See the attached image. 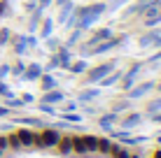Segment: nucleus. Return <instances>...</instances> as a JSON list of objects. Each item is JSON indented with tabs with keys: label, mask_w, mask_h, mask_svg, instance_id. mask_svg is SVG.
<instances>
[{
	"label": "nucleus",
	"mask_w": 161,
	"mask_h": 158,
	"mask_svg": "<svg viewBox=\"0 0 161 158\" xmlns=\"http://www.w3.org/2000/svg\"><path fill=\"white\" fill-rule=\"evenodd\" d=\"M105 9H108V3H103V0H98V3H89V5H75V28L80 30H91L93 23H98V19L105 14Z\"/></svg>",
	"instance_id": "f257e3e1"
},
{
	"label": "nucleus",
	"mask_w": 161,
	"mask_h": 158,
	"mask_svg": "<svg viewBox=\"0 0 161 158\" xmlns=\"http://www.w3.org/2000/svg\"><path fill=\"white\" fill-rule=\"evenodd\" d=\"M61 135H63V133H61L58 128H54L52 123L44 126V128H40V133L35 135V149H56Z\"/></svg>",
	"instance_id": "f03ea898"
},
{
	"label": "nucleus",
	"mask_w": 161,
	"mask_h": 158,
	"mask_svg": "<svg viewBox=\"0 0 161 158\" xmlns=\"http://www.w3.org/2000/svg\"><path fill=\"white\" fill-rule=\"evenodd\" d=\"M117 68V61H105V63H98V65H89V70L84 72V81L91 86H96L103 77H108L112 70Z\"/></svg>",
	"instance_id": "7ed1b4c3"
},
{
	"label": "nucleus",
	"mask_w": 161,
	"mask_h": 158,
	"mask_svg": "<svg viewBox=\"0 0 161 158\" xmlns=\"http://www.w3.org/2000/svg\"><path fill=\"white\" fill-rule=\"evenodd\" d=\"M142 70H145V61H133L129 68L124 70V74H121V81H119V91H129L133 84H138V79H140V74H142Z\"/></svg>",
	"instance_id": "20e7f679"
},
{
	"label": "nucleus",
	"mask_w": 161,
	"mask_h": 158,
	"mask_svg": "<svg viewBox=\"0 0 161 158\" xmlns=\"http://www.w3.org/2000/svg\"><path fill=\"white\" fill-rule=\"evenodd\" d=\"M157 89V81L154 79H145V81H138V84H133L129 91L124 93V98H129V100H140V98H147L152 91Z\"/></svg>",
	"instance_id": "39448f33"
},
{
	"label": "nucleus",
	"mask_w": 161,
	"mask_h": 158,
	"mask_svg": "<svg viewBox=\"0 0 161 158\" xmlns=\"http://www.w3.org/2000/svg\"><path fill=\"white\" fill-rule=\"evenodd\" d=\"M9 51L14 54L16 58L26 56V54H31L28 49V40H26V33H12V40H9Z\"/></svg>",
	"instance_id": "423d86ee"
},
{
	"label": "nucleus",
	"mask_w": 161,
	"mask_h": 158,
	"mask_svg": "<svg viewBox=\"0 0 161 158\" xmlns=\"http://www.w3.org/2000/svg\"><path fill=\"white\" fill-rule=\"evenodd\" d=\"M112 35H114L112 26H101V28H96V30H93L89 37H84V44H89V47H96V44L105 42L108 37H112Z\"/></svg>",
	"instance_id": "0eeeda50"
},
{
	"label": "nucleus",
	"mask_w": 161,
	"mask_h": 158,
	"mask_svg": "<svg viewBox=\"0 0 161 158\" xmlns=\"http://www.w3.org/2000/svg\"><path fill=\"white\" fill-rule=\"evenodd\" d=\"M142 119H145V116H142V112H126V116L124 119H121L119 116V123H117V126L119 128H124V130H131V133H133V130H136L138 126H140V123H142Z\"/></svg>",
	"instance_id": "6e6552de"
},
{
	"label": "nucleus",
	"mask_w": 161,
	"mask_h": 158,
	"mask_svg": "<svg viewBox=\"0 0 161 158\" xmlns=\"http://www.w3.org/2000/svg\"><path fill=\"white\" fill-rule=\"evenodd\" d=\"M52 54H54V58H56V63H58V70H68L70 63L75 61L73 49H68V47H63V44H61L56 51H52Z\"/></svg>",
	"instance_id": "1a4fd4ad"
},
{
	"label": "nucleus",
	"mask_w": 161,
	"mask_h": 158,
	"mask_svg": "<svg viewBox=\"0 0 161 158\" xmlns=\"http://www.w3.org/2000/svg\"><path fill=\"white\" fill-rule=\"evenodd\" d=\"M16 135H19L21 149H33V146H35V135H37V130H33V128H28V126H21V128H16Z\"/></svg>",
	"instance_id": "9d476101"
},
{
	"label": "nucleus",
	"mask_w": 161,
	"mask_h": 158,
	"mask_svg": "<svg viewBox=\"0 0 161 158\" xmlns=\"http://www.w3.org/2000/svg\"><path fill=\"white\" fill-rule=\"evenodd\" d=\"M54 30H56L54 16H47V14H44V19L40 21V26H37V33H35V35L40 37V40H47V37H52V35H54Z\"/></svg>",
	"instance_id": "9b49d317"
},
{
	"label": "nucleus",
	"mask_w": 161,
	"mask_h": 158,
	"mask_svg": "<svg viewBox=\"0 0 161 158\" xmlns=\"http://www.w3.org/2000/svg\"><path fill=\"white\" fill-rule=\"evenodd\" d=\"M159 35H161V28H147L140 37H138V47L140 49H152Z\"/></svg>",
	"instance_id": "f8f14e48"
},
{
	"label": "nucleus",
	"mask_w": 161,
	"mask_h": 158,
	"mask_svg": "<svg viewBox=\"0 0 161 158\" xmlns=\"http://www.w3.org/2000/svg\"><path fill=\"white\" fill-rule=\"evenodd\" d=\"M101 91H103V89H98V86H91V89H82L80 93H77L75 100L80 102V105H89V102H96L98 98H101Z\"/></svg>",
	"instance_id": "ddd939ff"
},
{
	"label": "nucleus",
	"mask_w": 161,
	"mask_h": 158,
	"mask_svg": "<svg viewBox=\"0 0 161 158\" xmlns=\"http://www.w3.org/2000/svg\"><path fill=\"white\" fill-rule=\"evenodd\" d=\"M42 63H26V70H24V74H21V79L19 81H37L42 77Z\"/></svg>",
	"instance_id": "4468645a"
},
{
	"label": "nucleus",
	"mask_w": 161,
	"mask_h": 158,
	"mask_svg": "<svg viewBox=\"0 0 161 158\" xmlns=\"http://www.w3.org/2000/svg\"><path fill=\"white\" fill-rule=\"evenodd\" d=\"M96 123H98V128H101V130H112V128L119 123V114H114V112H105V114H98Z\"/></svg>",
	"instance_id": "2eb2a0df"
},
{
	"label": "nucleus",
	"mask_w": 161,
	"mask_h": 158,
	"mask_svg": "<svg viewBox=\"0 0 161 158\" xmlns=\"http://www.w3.org/2000/svg\"><path fill=\"white\" fill-rule=\"evenodd\" d=\"M63 100H65V93H63L61 89H54V91H44V93L40 95V100H37V102H47V105L58 107Z\"/></svg>",
	"instance_id": "dca6fc26"
},
{
	"label": "nucleus",
	"mask_w": 161,
	"mask_h": 158,
	"mask_svg": "<svg viewBox=\"0 0 161 158\" xmlns=\"http://www.w3.org/2000/svg\"><path fill=\"white\" fill-rule=\"evenodd\" d=\"M37 84H40V93L54 91V89H58V77L54 72H42V77L37 79Z\"/></svg>",
	"instance_id": "f3484780"
},
{
	"label": "nucleus",
	"mask_w": 161,
	"mask_h": 158,
	"mask_svg": "<svg viewBox=\"0 0 161 158\" xmlns=\"http://www.w3.org/2000/svg\"><path fill=\"white\" fill-rule=\"evenodd\" d=\"M12 121L19 123V126H28V128H44V126H49L42 116H14Z\"/></svg>",
	"instance_id": "a211bd4d"
},
{
	"label": "nucleus",
	"mask_w": 161,
	"mask_h": 158,
	"mask_svg": "<svg viewBox=\"0 0 161 158\" xmlns=\"http://www.w3.org/2000/svg\"><path fill=\"white\" fill-rule=\"evenodd\" d=\"M121 74H124V70H119V68H114L112 72L108 74V77H103L101 81H98V89H110V86H117L119 81H121Z\"/></svg>",
	"instance_id": "6ab92c4d"
},
{
	"label": "nucleus",
	"mask_w": 161,
	"mask_h": 158,
	"mask_svg": "<svg viewBox=\"0 0 161 158\" xmlns=\"http://www.w3.org/2000/svg\"><path fill=\"white\" fill-rule=\"evenodd\" d=\"M73 9H75V3H73V0H68V3H63V5H61V7H58V14L54 16V23H56V26H63L65 21H68V16L73 14Z\"/></svg>",
	"instance_id": "aec40b11"
},
{
	"label": "nucleus",
	"mask_w": 161,
	"mask_h": 158,
	"mask_svg": "<svg viewBox=\"0 0 161 158\" xmlns=\"http://www.w3.org/2000/svg\"><path fill=\"white\" fill-rule=\"evenodd\" d=\"M44 12H47V9L35 7V9L28 14V33H37V26H40V21L44 19Z\"/></svg>",
	"instance_id": "412c9836"
},
{
	"label": "nucleus",
	"mask_w": 161,
	"mask_h": 158,
	"mask_svg": "<svg viewBox=\"0 0 161 158\" xmlns=\"http://www.w3.org/2000/svg\"><path fill=\"white\" fill-rule=\"evenodd\" d=\"M86 70H89V61H86V58H75V61L70 63L68 72L73 74V77H82V74H84Z\"/></svg>",
	"instance_id": "4be33fe9"
},
{
	"label": "nucleus",
	"mask_w": 161,
	"mask_h": 158,
	"mask_svg": "<svg viewBox=\"0 0 161 158\" xmlns=\"http://www.w3.org/2000/svg\"><path fill=\"white\" fill-rule=\"evenodd\" d=\"M84 40V30H80V28H73L70 30V35L63 40V47H68V49H75L80 42Z\"/></svg>",
	"instance_id": "5701e85b"
},
{
	"label": "nucleus",
	"mask_w": 161,
	"mask_h": 158,
	"mask_svg": "<svg viewBox=\"0 0 161 158\" xmlns=\"http://www.w3.org/2000/svg\"><path fill=\"white\" fill-rule=\"evenodd\" d=\"M56 151L61 156H70L73 154V135H61V140L56 144Z\"/></svg>",
	"instance_id": "b1692460"
},
{
	"label": "nucleus",
	"mask_w": 161,
	"mask_h": 158,
	"mask_svg": "<svg viewBox=\"0 0 161 158\" xmlns=\"http://www.w3.org/2000/svg\"><path fill=\"white\" fill-rule=\"evenodd\" d=\"M161 112V95H157L154 100H149L147 105H145V112H142V116H147V119H152L154 114H159Z\"/></svg>",
	"instance_id": "393cba45"
},
{
	"label": "nucleus",
	"mask_w": 161,
	"mask_h": 158,
	"mask_svg": "<svg viewBox=\"0 0 161 158\" xmlns=\"http://www.w3.org/2000/svg\"><path fill=\"white\" fill-rule=\"evenodd\" d=\"M82 140H84V146H86V154H98V135L84 133V135H82Z\"/></svg>",
	"instance_id": "a878e982"
},
{
	"label": "nucleus",
	"mask_w": 161,
	"mask_h": 158,
	"mask_svg": "<svg viewBox=\"0 0 161 158\" xmlns=\"http://www.w3.org/2000/svg\"><path fill=\"white\" fill-rule=\"evenodd\" d=\"M131 107H133V100L124 98V100H114L110 112H114V114H126V112H131Z\"/></svg>",
	"instance_id": "bb28decb"
},
{
	"label": "nucleus",
	"mask_w": 161,
	"mask_h": 158,
	"mask_svg": "<svg viewBox=\"0 0 161 158\" xmlns=\"http://www.w3.org/2000/svg\"><path fill=\"white\" fill-rule=\"evenodd\" d=\"M9 65H12V68H9V77L21 79V74H24V70H26V61L16 58V63H9Z\"/></svg>",
	"instance_id": "cd10ccee"
},
{
	"label": "nucleus",
	"mask_w": 161,
	"mask_h": 158,
	"mask_svg": "<svg viewBox=\"0 0 161 158\" xmlns=\"http://www.w3.org/2000/svg\"><path fill=\"white\" fill-rule=\"evenodd\" d=\"M73 154H77V156H89L82 135H73Z\"/></svg>",
	"instance_id": "c85d7f7f"
},
{
	"label": "nucleus",
	"mask_w": 161,
	"mask_h": 158,
	"mask_svg": "<svg viewBox=\"0 0 161 158\" xmlns=\"http://www.w3.org/2000/svg\"><path fill=\"white\" fill-rule=\"evenodd\" d=\"M56 116H61V121H65V123H80L82 121L80 112H58Z\"/></svg>",
	"instance_id": "c756f323"
},
{
	"label": "nucleus",
	"mask_w": 161,
	"mask_h": 158,
	"mask_svg": "<svg viewBox=\"0 0 161 158\" xmlns=\"http://www.w3.org/2000/svg\"><path fill=\"white\" fill-rule=\"evenodd\" d=\"M129 3H133V0H110L108 3V9H105V14H114V12H119L121 7H126Z\"/></svg>",
	"instance_id": "7c9ffc66"
},
{
	"label": "nucleus",
	"mask_w": 161,
	"mask_h": 158,
	"mask_svg": "<svg viewBox=\"0 0 161 158\" xmlns=\"http://www.w3.org/2000/svg\"><path fill=\"white\" fill-rule=\"evenodd\" d=\"M12 12H14V9H12V0H0V21L14 16Z\"/></svg>",
	"instance_id": "2f4dec72"
},
{
	"label": "nucleus",
	"mask_w": 161,
	"mask_h": 158,
	"mask_svg": "<svg viewBox=\"0 0 161 158\" xmlns=\"http://www.w3.org/2000/svg\"><path fill=\"white\" fill-rule=\"evenodd\" d=\"M140 21H142L145 28H159V26H161V16L159 14H154V16H140Z\"/></svg>",
	"instance_id": "473e14b6"
},
{
	"label": "nucleus",
	"mask_w": 161,
	"mask_h": 158,
	"mask_svg": "<svg viewBox=\"0 0 161 158\" xmlns=\"http://www.w3.org/2000/svg\"><path fill=\"white\" fill-rule=\"evenodd\" d=\"M37 112L42 114V116H56L58 110L54 105H47V102H37Z\"/></svg>",
	"instance_id": "72a5a7b5"
},
{
	"label": "nucleus",
	"mask_w": 161,
	"mask_h": 158,
	"mask_svg": "<svg viewBox=\"0 0 161 158\" xmlns=\"http://www.w3.org/2000/svg\"><path fill=\"white\" fill-rule=\"evenodd\" d=\"M110 146H112V140H110V137H101V135H98V154L110 156Z\"/></svg>",
	"instance_id": "f704fd0d"
},
{
	"label": "nucleus",
	"mask_w": 161,
	"mask_h": 158,
	"mask_svg": "<svg viewBox=\"0 0 161 158\" xmlns=\"http://www.w3.org/2000/svg\"><path fill=\"white\" fill-rule=\"evenodd\" d=\"M12 28H7V26H3V28H0V49H5L9 44V40H12Z\"/></svg>",
	"instance_id": "c9c22d12"
},
{
	"label": "nucleus",
	"mask_w": 161,
	"mask_h": 158,
	"mask_svg": "<svg viewBox=\"0 0 161 158\" xmlns=\"http://www.w3.org/2000/svg\"><path fill=\"white\" fill-rule=\"evenodd\" d=\"M42 42H44V47H47L49 51H56V49L63 44V40H61L58 35H52V37H47V40H42Z\"/></svg>",
	"instance_id": "e433bc0d"
},
{
	"label": "nucleus",
	"mask_w": 161,
	"mask_h": 158,
	"mask_svg": "<svg viewBox=\"0 0 161 158\" xmlns=\"http://www.w3.org/2000/svg\"><path fill=\"white\" fill-rule=\"evenodd\" d=\"M7 144L12 151H21V142H19V135H16V130H12V133H7Z\"/></svg>",
	"instance_id": "4c0bfd02"
},
{
	"label": "nucleus",
	"mask_w": 161,
	"mask_h": 158,
	"mask_svg": "<svg viewBox=\"0 0 161 158\" xmlns=\"http://www.w3.org/2000/svg\"><path fill=\"white\" fill-rule=\"evenodd\" d=\"M80 110V102L77 100H63L58 105V112H77Z\"/></svg>",
	"instance_id": "58836bf2"
},
{
	"label": "nucleus",
	"mask_w": 161,
	"mask_h": 158,
	"mask_svg": "<svg viewBox=\"0 0 161 158\" xmlns=\"http://www.w3.org/2000/svg\"><path fill=\"white\" fill-rule=\"evenodd\" d=\"M0 98H3V100H5V98H14V91H12V86H9L5 79H0Z\"/></svg>",
	"instance_id": "ea45409f"
},
{
	"label": "nucleus",
	"mask_w": 161,
	"mask_h": 158,
	"mask_svg": "<svg viewBox=\"0 0 161 158\" xmlns=\"http://www.w3.org/2000/svg\"><path fill=\"white\" fill-rule=\"evenodd\" d=\"M42 70H44V72H54V70H58V63H56V58H54V54L49 56L47 63H42Z\"/></svg>",
	"instance_id": "a19ab883"
},
{
	"label": "nucleus",
	"mask_w": 161,
	"mask_h": 158,
	"mask_svg": "<svg viewBox=\"0 0 161 158\" xmlns=\"http://www.w3.org/2000/svg\"><path fill=\"white\" fill-rule=\"evenodd\" d=\"M161 63V49H157V51H152L147 56V61H145V65H159Z\"/></svg>",
	"instance_id": "79ce46f5"
},
{
	"label": "nucleus",
	"mask_w": 161,
	"mask_h": 158,
	"mask_svg": "<svg viewBox=\"0 0 161 158\" xmlns=\"http://www.w3.org/2000/svg\"><path fill=\"white\" fill-rule=\"evenodd\" d=\"M26 40H28V49H31V51L40 47V37H37L35 33H26Z\"/></svg>",
	"instance_id": "37998d69"
},
{
	"label": "nucleus",
	"mask_w": 161,
	"mask_h": 158,
	"mask_svg": "<svg viewBox=\"0 0 161 158\" xmlns=\"http://www.w3.org/2000/svg\"><path fill=\"white\" fill-rule=\"evenodd\" d=\"M9 68H12L9 63H0V79H7L9 77Z\"/></svg>",
	"instance_id": "c03bdc74"
},
{
	"label": "nucleus",
	"mask_w": 161,
	"mask_h": 158,
	"mask_svg": "<svg viewBox=\"0 0 161 158\" xmlns=\"http://www.w3.org/2000/svg\"><path fill=\"white\" fill-rule=\"evenodd\" d=\"M112 158H131V151H129V146H121V149L117 151V154H112Z\"/></svg>",
	"instance_id": "a18cd8bd"
},
{
	"label": "nucleus",
	"mask_w": 161,
	"mask_h": 158,
	"mask_svg": "<svg viewBox=\"0 0 161 158\" xmlns=\"http://www.w3.org/2000/svg\"><path fill=\"white\" fill-rule=\"evenodd\" d=\"M35 7H37V0H26V3H24V12L26 14H31Z\"/></svg>",
	"instance_id": "49530a36"
},
{
	"label": "nucleus",
	"mask_w": 161,
	"mask_h": 158,
	"mask_svg": "<svg viewBox=\"0 0 161 158\" xmlns=\"http://www.w3.org/2000/svg\"><path fill=\"white\" fill-rule=\"evenodd\" d=\"M21 100H24V105H31V102H35V95L33 93H21Z\"/></svg>",
	"instance_id": "de8ad7c7"
},
{
	"label": "nucleus",
	"mask_w": 161,
	"mask_h": 158,
	"mask_svg": "<svg viewBox=\"0 0 161 158\" xmlns=\"http://www.w3.org/2000/svg\"><path fill=\"white\" fill-rule=\"evenodd\" d=\"M7 149H9V144H7V135H0V151L5 154Z\"/></svg>",
	"instance_id": "09e8293b"
},
{
	"label": "nucleus",
	"mask_w": 161,
	"mask_h": 158,
	"mask_svg": "<svg viewBox=\"0 0 161 158\" xmlns=\"http://www.w3.org/2000/svg\"><path fill=\"white\" fill-rule=\"evenodd\" d=\"M7 116H12V110L5 107V105H0V119H7Z\"/></svg>",
	"instance_id": "8fccbe9b"
},
{
	"label": "nucleus",
	"mask_w": 161,
	"mask_h": 158,
	"mask_svg": "<svg viewBox=\"0 0 161 158\" xmlns=\"http://www.w3.org/2000/svg\"><path fill=\"white\" fill-rule=\"evenodd\" d=\"M54 5V0H37V7H42V9H49Z\"/></svg>",
	"instance_id": "3c124183"
},
{
	"label": "nucleus",
	"mask_w": 161,
	"mask_h": 158,
	"mask_svg": "<svg viewBox=\"0 0 161 158\" xmlns=\"http://www.w3.org/2000/svg\"><path fill=\"white\" fill-rule=\"evenodd\" d=\"M152 123H157V126H161V112H159V114H154V116H152Z\"/></svg>",
	"instance_id": "603ef678"
},
{
	"label": "nucleus",
	"mask_w": 161,
	"mask_h": 158,
	"mask_svg": "<svg viewBox=\"0 0 161 158\" xmlns=\"http://www.w3.org/2000/svg\"><path fill=\"white\" fill-rule=\"evenodd\" d=\"M152 158H161V146H159V149H154V151H152Z\"/></svg>",
	"instance_id": "864d4df0"
},
{
	"label": "nucleus",
	"mask_w": 161,
	"mask_h": 158,
	"mask_svg": "<svg viewBox=\"0 0 161 158\" xmlns=\"http://www.w3.org/2000/svg\"><path fill=\"white\" fill-rule=\"evenodd\" d=\"M63 3H68V0H54V5H56V7H61Z\"/></svg>",
	"instance_id": "5fc2aeb1"
},
{
	"label": "nucleus",
	"mask_w": 161,
	"mask_h": 158,
	"mask_svg": "<svg viewBox=\"0 0 161 158\" xmlns=\"http://www.w3.org/2000/svg\"><path fill=\"white\" fill-rule=\"evenodd\" d=\"M157 144H159V146H161V133H159V135H157Z\"/></svg>",
	"instance_id": "6e6d98bb"
},
{
	"label": "nucleus",
	"mask_w": 161,
	"mask_h": 158,
	"mask_svg": "<svg viewBox=\"0 0 161 158\" xmlns=\"http://www.w3.org/2000/svg\"><path fill=\"white\" fill-rule=\"evenodd\" d=\"M131 158H142V156H138V154H131Z\"/></svg>",
	"instance_id": "4d7b16f0"
},
{
	"label": "nucleus",
	"mask_w": 161,
	"mask_h": 158,
	"mask_svg": "<svg viewBox=\"0 0 161 158\" xmlns=\"http://www.w3.org/2000/svg\"><path fill=\"white\" fill-rule=\"evenodd\" d=\"M3 156H5V154H3V151H0V158H3Z\"/></svg>",
	"instance_id": "13d9d810"
},
{
	"label": "nucleus",
	"mask_w": 161,
	"mask_h": 158,
	"mask_svg": "<svg viewBox=\"0 0 161 158\" xmlns=\"http://www.w3.org/2000/svg\"><path fill=\"white\" fill-rule=\"evenodd\" d=\"M157 5H161V0H157Z\"/></svg>",
	"instance_id": "bf43d9fd"
}]
</instances>
